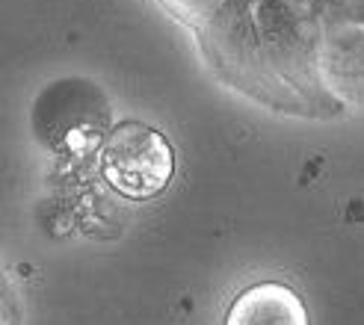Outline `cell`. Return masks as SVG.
<instances>
[{"label":"cell","instance_id":"obj_1","mask_svg":"<svg viewBox=\"0 0 364 325\" xmlns=\"http://www.w3.org/2000/svg\"><path fill=\"white\" fill-rule=\"evenodd\" d=\"M258 0H223L202 24H196L198 50L210 71L234 92L267 106L272 113L314 119L305 98L290 89L267 57L258 30Z\"/></svg>","mask_w":364,"mask_h":325},{"label":"cell","instance_id":"obj_2","mask_svg":"<svg viewBox=\"0 0 364 325\" xmlns=\"http://www.w3.org/2000/svg\"><path fill=\"white\" fill-rule=\"evenodd\" d=\"M113 104L89 77H57L39 89L30 106V131L36 142L63 157H83L101 151L113 133Z\"/></svg>","mask_w":364,"mask_h":325},{"label":"cell","instance_id":"obj_3","mask_svg":"<svg viewBox=\"0 0 364 325\" xmlns=\"http://www.w3.org/2000/svg\"><path fill=\"white\" fill-rule=\"evenodd\" d=\"M101 175L119 195L149 202L166 192L175 175L172 142L151 124L136 119L119 121L98 151Z\"/></svg>","mask_w":364,"mask_h":325},{"label":"cell","instance_id":"obj_4","mask_svg":"<svg viewBox=\"0 0 364 325\" xmlns=\"http://www.w3.org/2000/svg\"><path fill=\"white\" fill-rule=\"evenodd\" d=\"M225 325H311L305 299L284 281L249 284L231 299Z\"/></svg>","mask_w":364,"mask_h":325},{"label":"cell","instance_id":"obj_5","mask_svg":"<svg viewBox=\"0 0 364 325\" xmlns=\"http://www.w3.org/2000/svg\"><path fill=\"white\" fill-rule=\"evenodd\" d=\"M320 68L343 104H364V27H326Z\"/></svg>","mask_w":364,"mask_h":325},{"label":"cell","instance_id":"obj_6","mask_svg":"<svg viewBox=\"0 0 364 325\" xmlns=\"http://www.w3.org/2000/svg\"><path fill=\"white\" fill-rule=\"evenodd\" d=\"M314 27H364V0H282Z\"/></svg>","mask_w":364,"mask_h":325},{"label":"cell","instance_id":"obj_7","mask_svg":"<svg viewBox=\"0 0 364 325\" xmlns=\"http://www.w3.org/2000/svg\"><path fill=\"white\" fill-rule=\"evenodd\" d=\"M175 15H181L184 21L190 24V27H196V24H202L205 18L223 4V0H163Z\"/></svg>","mask_w":364,"mask_h":325},{"label":"cell","instance_id":"obj_8","mask_svg":"<svg viewBox=\"0 0 364 325\" xmlns=\"http://www.w3.org/2000/svg\"><path fill=\"white\" fill-rule=\"evenodd\" d=\"M4 325H18V302H15L12 281H6L4 287Z\"/></svg>","mask_w":364,"mask_h":325}]
</instances>
